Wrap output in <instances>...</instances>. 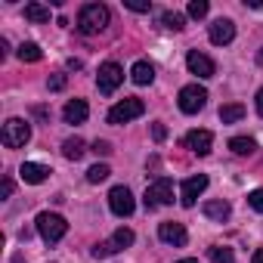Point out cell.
Returning a JSON list of instances; mask_svg holds the SVG:
<instances>
[{
  "instance_id": "1",
  "label": "cell",
  "mask_w": 263,
  "mask_h": 263,
  "mask_svg": "<svg viewBox=\"0 0 263 263\" xmlns=\"http://www.w3.org/2000/svg\"><path fill=\"white\" fill-rule=\"evenodd\" d=\"M108 25V7L102 4H84L78 13V31L81 34H99Z\"/></svg>"
},
{
  "instance_id": "2",
  "label": "cell",
  "mask_w": 263,
  "mask_h": 263,
  "mask_svg": "<svg viewBox=\"0 0 263 263\" xmlns=\"http://www.w3.org/2000/svg\"><path fill=\"white\" fill-rule=\"evenodd\" d=\"M37 232H41V238H44L47 245H56V241L68 232V223H65V217L44 211V214H37Z\"/></svg>"
},
{
  "instance_id": "3",
  "label": "cell",
  "mask_w": 263,
  "mask_h": 263,
  "mask_svg": "<svg viewBox=\"0 0 263 263\" xmlns=\"http://www.w3.org/2000/svg\"><path fill=\"white\" fill-rule=\"evenodd\" d=\"M0 140H4L7 149H22V146L31 140V127H28V121L10 118V121L4 124V134H0Z\"/></svg>"
},
{
  "instance_id": "4",
  "label": "cell",
  "mask_w": 263,
  "mask_h": 263,
  "mask_svg": "<svg viewBox=\"0 0 263 263\" xmlns=\"http://www.w3.org/2000/svg\"><path fill=\"white\" fill-rule=\"evenodd\" d=\"M174 201V183L167 180V177H158L149 189H146V195H143V204H146V211H155V208H161V204H171Z\"/></svg>"
},
{
  "instance_id": "5",
  "label": "cell",
  "mask_w": 263,
  "mask_h": 263,
  "mask_svg": "<svg viewBox=\"0 0 263 263\" xmlns=\"http://www.w3.org/2000/svg\"><path fill=\"white\" fill-rule=\"evenodd\" d=\"M204 102H208V90H204V87H198V84L183 87V90H180V96H177V105H180V111H183V115H195V111H201V108H204Z\"/></svg>"
},
{
  "instance_id": "6",
  "label": "cell",
  "mask_w": 263,
  "mask_h": 263,
  "mask_svg": "<svg viewBox=\"0 0 263 263\" xmlns=\"http://www.w3.org/2000/svg\"><path fill=\"white\" fill-rule=\"evenodd\" d=\"M146 111V105H143V99H121L118 105H111L108 108V124H127V121H134V118H140Z\"/></svg>"
},
{
  "instance_id": "7",
  "label": "cell",
  "mask_w": 263,
  "mask_h": 263,
  "mask_svg": "<svg viewBox=\"0 0 263 263\" xmlns=\"http://www.w3.org/2000/svg\"><path fill=\"white\" fill-rule=\"evenodd\" d=\"M96 84H99V93L111 96V93L124 84V68H121L118 62H105V65H99V78H96Z\"/></svg>"
},
{
  "instance_id": "8",
  "label": "cell",
  "mask_w": 263,
  "mask_h": 263,
  "mask_svg": "<svg viewBox=\"0 0 263 263\" xmlns=\"http://www.w3.org/2000/svg\"><path fill=\"white\" fill-rule=\"evenodd\" d=\"M108 208L118 217H130V214H134V208H137V201H134V195H130L127 186H115L108 192Z\"/></svg>"
},
{
  "instance_id": "9",
  "label": "cell",
  "mask_w": 263,
  "mask_h": 263,
  "mask_svg": "<svg viewBox=\"0 0 263 263\" xmlns=\"http://www.w3.org/2000/svg\"><path fill=\"white\" fill-rule=\"evenodd\" d=\"M158 238H161L164 245L186 248V241H189V232H186V226H183V223H174V220H167V223H161V226H158Z\"/></svg>"
},
{
  "instance_id": "10",
  "label": "cell",
  "mask_w": 263,
  "mask_h": 263,
  "mask_svg": "<svg viewBox=\"0 0 263 263\" xmlns=\"http://www.w3.org/2000/svg\"><path fill=\"white\" fill-rule=\"evenodd\" d=\"M183 146L192 149L195 155H208L211 146H214V134L211 130H189V134L183 137Z\"/></svg>"
},
{
  "instance_id": "11",
  "label": "cell",
  "mask_w": 263,
  "mask_h": 263,
  "mask_svg": "<svg viewBox=\"0 0 263 263\" xmlns=\"http://www.w3.org/2000/svg\"><path fill=\"white\" fill-rule=\"evenodd\" d=\"M186 65H189V71H192V74H198V78H214V74H217L214 59H211V56H204V53H198V50H189Z\"/></svg>"
},
{
  "instance_id": "12",
  "label": "cell",
  "mask_w": 263,
  "mask_h": 263,
  "mask_svg": "<svg viewBox=\"0 0 263 263\" xmlns=\"http://www.w3.org/2000/svg\"><path fill=\"white\" fill-rule=\"evenodd\" d=\"M204 189H208V177H204V174H198V177H189V180L183 183V189H180V201H183V208H192Z\"/></svg>"
},
{
  "instance_id": "13",
  "label": "cell",
  "mask_w": 263,
  "mask_h": 263,
  "mask_svg": "<svg viewBox=\"0 0 263 263\" xmlns=\"http://www.w3.org/2000/svg\"><path fill=\"white\" fill-rule=\"evenodd\" d=\"M208 37H211V44H217V47L232 44V37H235V25H232V19H217V22L208 28Z\"/></svg>"
},
{
  "instance_id": "14",
  "label": "cell",
  "mask_w": 263,
  "mask_h": 263,
  "mask_svg": "<svg viewBox=\"0 0 263 263\" xmlns=\"http://www.w3.org/2000/svg\"><path fill=\"white\" fill-rule=\"evenodd\" d=\"M19 177H22V183H31V186H37V183H44V180L50 177V167H44V164H34V161H25V164L19 167Z\"/></svg>"
},
{
  "instance_id": "15",
  "label": "cell",
  "mask_w": 263,
  "mask_h": 263,
  "mask_svg": "<svg viewBox=\"0 0 263 263\" xmlns=\"http://www.w3.org/2000/svg\"><path fill=\"white\" fill-rule=\"evenodd\" d=\"M87 115H90V108H87V102H84V99H71V102L62 108V118H65L68 124H84V121H87Z\"/></svg>"
},
{
  "instance_id": "16",
  "label": "cell",
  "mask_w": 263,
  "mask_h": 263,
  "mask_svg": "<svg viewBox=\"0 0 263 263\" xmlns=\"http://www.w3.org/2000/svg\"><path fill=\"white\" fill-rule=\"evenodd\" d=\"M229 214H232L229 201H223V198L204 201V217H208V220H217V223H223V220H229Z\"/></svg>"
},
{
  "instance_id": "17",
  "label": "cell",
  "mask_w": 263,
  "mask_h": 263,
  "mask_svg": "<svg viewBox=\"0 0 263 263\" xmlns=\"http://www.w3.org/2000/svg\"><path fill=\"white\" fill-rule=\"evenodd\" d=\"M130 78H134V84H140V87H146V84H152L155 81V68L149 65V62H134V68H130Z\"/></svg>"
},
{
  "instance_id": "18",
  "label": "cell",
  "mask_w": 263,
  "mask_h": 263,
  "mask_svg": "<svg viewBox=\"0 0 263 263\" xmlns=\"http://www.w3.org/2000/svg\"><path fill=\"white\" fill-rule=\"evenodd\" d=\"M84 152H87V149H84V140H81V137H68V140L62 143V155H65L68 161H81Z\"/></svg>"
},
{
  "instance_id": "19",
  "label": "cell",
  "mask_w": 263,
  "mask_h": 263,
  "mask_svg": "<svg viewBox=\"0 0 263 263\" xmlns=\"http://www.w3.org/2000/svg\"><path fill=\"white\" fill-rule=\"evenodd\" d=\"M241 118H245V105H238V102H229V105L220 108V121H223V124H235V121H241Z\"/></svg>"
},
{
  "instance_id": "20",
  "label": "cell",
  "mask_w": 263,
  "mask_h": 263,
  "mask_svg": "<svg viewBox=\"0 0 263 263\" xmlns=\"http://www.w3.org/2000/svg\"><path fill=\"white\" fill-rule=\"evenodd\" d=\"M25 19H28V22H50V7H44V4H28V7H25Z\"/></svg>"
},
{
  "instance_id": "21",
  "label": "cell",
  "mask_w": 263,
  "mask_h": 263,
  "mask_svg": "<svg viewBox=\"0 0 263 263\" xmlns=\"http://www.w3.org/2000/svg\"><path fill=\"white\" fill-rule=\"evenodd\" d=\"M229 149H232L235 155H251V152L257 149V143H254L251 137H232V140H229Z\"/></svg>"
},
{
  "instance_id": "22",
  "label": "cell",
  "mask_w": 263,
  "mask_h": 263,
  "mask_svg": "<svg viewBox=\"0 0 263 263\" xmlns=\"http://www.w3.org/2000/svg\"><path fill=\"white\" fill-rule=\"evenodd\" d=\"M118 251H124V248H121V245L115 241V235H111L108 241H99V245L93 248V257H96V260H102V257H111V254H118Z\"/></svg>"
},
{
  "instance_id": "23",
  "label": "cell",
  "mask_w": 263,
  "mask_h": 263,
  "mask_svg": "<svg viewBox=\"0 0 263 263\" xmlns=\"http://www.w3.org/2000/svg\"><path fill=\"white\" fill-rule=\"evenodd\" d=\"M208 257H211L214 263H235V254H232V248H223V245H214V248H208Z\"/></svg>"
},
{
  "instance_id": "24",
  "label": "cell",
  "mask_w": 263,
  "mask_h": 263,
  "mask_svg": "<svg viewBox=\"0 0 263 263\" xmlns=\"http://www.w3.org/2000/svg\"><path fill=\"white\" fill-rule=\"evenodd\" d=\"M161 25H164V28H171V31H183V28H186V16H183V13H171V10H167V13L161 16Z\"/></svg>"
},
{
  "instance_id": "25",
  "label": "cell",
  "mask_w": 263,
  "mask_h": 263,
  "mask_svg": "<svg viewBox=\"0 0 263 263\" xmlns=\"http://www.w3.org/2000/svg\"><path fill=\"white\" fill-rule=\"evenodd\" d=\"M41 56H44V53H41L37 44H22V47H19V59H22V62H41Z\"/></svg>"
},
{
  "instance_id": "26",
  "label": "cell",
  "mask_w": 263,
  "mask_h": 263,
  "mask_svg": "<svg viewBox=\"0 0 263 263\" xmlns=\"http://www.w3.org/2000/svg\"><path fill=\"white\" fill-rule=\"evenodd\" d=\"M108 174H111V171H108L105 164H93V167L87 171V180H90V183H102V180H108Z\"/></svg>"
},
{
  "instance_id": "27",
  "label": "cell",
  "mask_w": 263,
  "mask_h": 263,
  "mask_svg": "<svg viewBox=\"0 0 263 263\" xmlns=\"http://www.w3.org/2000/svg\"><path fill=\"white\" fill-rule=\"evenodd\" d=\"M134 238H137V235H134V229H127V226H121V229L115 232V241H118L121 248H130V245H134Z\"/></svg>"
},
{
  "instance_id": "28",
  "label": "cell",
  "mask_w": 263,
  "mask_h": 263,
  "mask_svg": "<svg viewBox=\"0 0 263 263\" xmlns=\"http://www.w3.org/2000/svg\"><path fill=\"white\" fill-rule=\"evenodd\" d=\"M189 16L192 19H204L208 16V0H192V4H189Z\"/></svg>"
},
{
  "instance_id": "29",
  "label": "cell",
  "mask_w": 263,
  "mask_h": 263,
  "mask_svg": "<svg viewBox=\"0 0 263 263\" xmlns=\"http://www.w3.org/2000/svg\"><path fill=\"white\" fill-rule=\"evenodd\" d=\"M248 204H251L257 214H263V189H254V192L248 195Z\"/></svg>"
},
{
  "instance_id": "30",
  "label": "cell",
  "mask_w": 263,
  "mask_h": 263,
  "mask_svg": "<svg viewBox=\"0 0 263 263\" xmlns=\"http://www.w3.org/2000/svg\"><path fill=\"white\" fill-rule=\"evenodd\" d=\"M152 137H155V143H164L167 140V127L164 124H152Z\"/></svg>"
},
{
  "instance_id": "31",
  "label": "cell",
  "mask_w": 263,
  "mask_h": 263,
  "mask_svg": "<svg viewBox=\"0 0 263 263\" xmlns=\"http://www.w3.org/2000/svg\"><path fill=\"white\" fill-rule=\"evenodd\" d=\"M47 87H50V90H65V74H53V78L47 81Z\"/></svg>"
},
{
  "instance_id": "32",
  "label": "cell",
  "mask_w": 263,
  "mask_h": 263,
  "mask_svg": "<svg viewBox=\"0 0 263 263\" xmlns=\"http://www.w3.org/2000/svg\"><path fill=\"white\" fill-rule=\"evenodd\" d=\"M93 152H96V155H108V152H111V146H108L105 140H96V143H93Z\"/></svg>"
},
{
  "instance_id": "33",
  "label": "cell",
  "mask_w": 263,
  "mask_h": 263,
  "mask_svg": "<svg viewBox=\"0 0 263 263\" xmlns=\"http://www.w3.org/2000/svg\"><path fill=\"white\" fill-rule=\"evenodd\" d=\"M10 195H13V180L7 177V180H4V186H0V198H10Z\"/></svg>"
},
{
  "instance_id": "34",
  "label": "cell",
  "mask_w": 263,
  "mask_h": 263,
  "mask_svg": "<svg viewBox=\"0 0 263 263\" xmlns=\"http://www.w3.org/2000/svg\"><path fill=\"white\" fill-rule=\"evenodd\" d=\"M127 10H134V13H149V4H127Z\"/></svg>"
},
{
  "instance_id": "35",
  "label": "cell",
  "mask_w": 263,
  "mask_h": 263,
  "mask_svg": "<svg viewBox=\"0 0 263 263\" xmlns=\"http://www.w3.org/2000/svg\"><path fill=\"white\" fill-rule=\"evenodd\" d=\"M7 53H10V41H7V37H0V59H4Z\"/></svg>"
},
{
  "instance_id": "36",
  "label": "cell",
  "mask_w": 263,
  "mask_h": 263,
  "mask_svg": "<svg viewBox=\"0 0 263 263\" xmlns=\"http://www.w3.org/2000/svg\"><path fill=\"white\" fill-rule=\"evenodd\" d=\"M257 115L263 118V87H260V93H257Z\"/></svg>"
},
{
  "instance_id": "37",
  "label": "cell",
  "mask_w": 263,
  "mask_h": 263,
  "mask_svg": "<svg viewBox=\"0 0 263 263\" xmlns=\"http://www.w3.org/2000/svg\"><path fill=\"white\" fill-rule=\"evenodd\" d=\"M245 7H254V10H263V0H245Z\"/></svg>"
},
{
  "instance_id": "38",
  "label": "cell",
  "mask_w": 263,
  "mask_h": 263,
  "mask_svg": "<svg viewBox=\"0 0 263 263\" xmlns=\"http://www.w3.org/2000/svg\"><path fill=\"white\" fill-rule=\"evenodd\" d=\"M251 263H263V248H260V251H254V257H251Z\"/></svg>"
},
{
  "instance_id": "39",
  "label": "cell",
  "mask_w": 263,
  "mask_h": 263,
  "mask_svg": "<svg viewBox=\"0 0 263 263\" xmlns=\"http://www.w3.org/2000/svg\"><path fill=\"white\" fill-rule=\"evenodd\" d=\"M257 62H260V65H263V47H260V50H257Z\"/></svg>"
},
{
  "instance_id": "40",
  "label": "cell",
  "mask_w": 263,
  "mask_h": 263,
  "mask_svg": "<svg viewBox=\"0 0 263 263\" xmlns=\"http://www.w3.org/2000/svg\"><path fill=\"white\" fill-rule=\"evenodd\" d=\"M177 263H198L195 257H186V260H177Z\"/></svg>"
}]
</instances>
